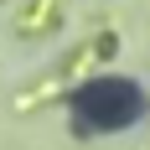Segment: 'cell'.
Segmentation results:
<instances>
[{"instance_id":"1","label":"cell","mask_w":150,"mask_h":150,"mask_svg":"<svg viewBox=\"0 0 150 150\" xmlns=\"http://www.w3.org/2000/svg\"><path fill=\"white\" fill-rule=\"evenodd\" d=\"M73 114L88 129H124V124H135L145 114V93L129 78H98L73 98Z\"/></svg>"}]
</instances>
